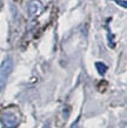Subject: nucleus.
I'll list each match as a JSON object with an SVG mask.
<instances>
[{
  "mask_svg": "<svg viewBox=\"0 0 127 128\" xmlns=\"http://www.w3.org/2000/svg\"><path fill=\"white\" fill-rule=\"evenodd\" d=\"M42 8H44V6H42V4L39 0H32L27 5V13H28L30 16H39L41 13Z\"/></svg>",
  "mask_w": 127,
  "mask_h": 128,
  "instance_id": "obj_3",
  "label": "nucleus"
},
{
  "mask_svg": "<svg viewBox=\"0 0 127 128\" xmlns=\"http://www.w3.org/2000/svg\"><path fill=\"white\" fill-rule=\"evenodd\" d=\"M1 121L7 128H14L19 122V118H18L16 113L6 112L1 115Z\"/></svg>",
  "mask_w": 127,
  "mask_h": 128,
  "instance_id": "obj_2",
  "label": "nucleus"
},
{
  "mask_svg": "<svg viewBox=\"0 0 127 128\" xmlns=\"http://www.w3.org/2000/svg\"><path fill=\"white\" fill-rule=\"evenodd\" d=\"M12 70H13V61L11 58H6L0 65V88H3L6 85Z\"/></svg>",
  "mask_w": 127,
  "mask_h": 128,
  "instance_id": "obj_1",
  "label": "nucleus"
},
{
  "mask_svg": "<svg viewBox=\"0 0 127 128\" xmlns=\"http://www.w3.org/2000/svg\"><path fill=\"white\" fill-rule=\"evenodd\" d=\"M95 66H96V70H98V72H99L100 74H105V73H106V70H107V67H106V65L101 64V62H96Z\"/></svg>",
  "mask_w": 127,
  "mask_h": 128,
  "instance_id": "obj_4",
  "label": "nucleus"
}]
</instances>
